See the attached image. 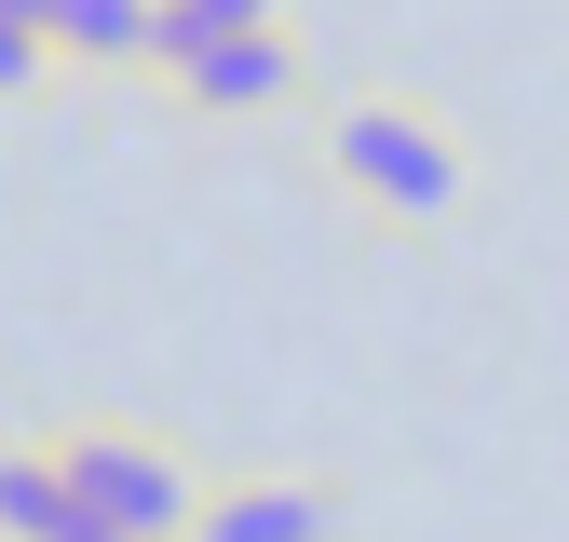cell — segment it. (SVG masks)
<instances>
[{
    "instance_id": "obj_1",
    "label": "cell",
    "mask_w": 569,
    "mask_h": 542,
    "mask_svg": "<svg viewBox=\"0 0 569 542\" xmlns=\"http://www.w3.org/2000/svg\"><path fill=\"white\" fill-rule=\"evenodd\" d=\"M326 163L367 203H393V218H448V203H461V150H448L435 122H407V109H339Z\"/></svg>"
},
{
    "instance_id": "obj_2",
    "label": "cell",
    "mask_w": 569,
    "mask_h": 542,
    "mask_svg": "<svg viewBox=\"0 0 569 542\" xmlns=\"http://www.w3.org/2000/svg\"><path fill=\"white\" fill-rule=\"evenodd\" d=\"M54 461H68V489L109 515V542H177V529H203V489H190L163 448H136V434H82V448H54Z\"/></svg>"
},
{
    "instance_id": "obj_4",
    "label": "cell",
    "mask_w": 569,
    "mask_h": 542,
    "mask_svg": "<svg viewBox=\"0 0 569 542\" xmlns=\"http://www.w3.org/2000/svg\"><path fill=\"white\" fill-rule=\"evenodd\" d=\"M0 542H109V515L68 489V461H0Z\"/></svg>"
},
{
    "instance_id": "obj_9",
    "label": "cell",
    "mask_w": 569,
    "mask_h": 542,
    "mask_svg": "<svg viewBox=\"0 0 569 542\" xmlns=\"http://www.w3.org/2000/svg\"><path fill=\"white\" fill-rule=\"evenodd\" d=\"M0 28H41L54 41V0H0Z\"/></svg>"
},
{
    "instance_id": "obj_7",
    "label": "cell",
    "mask_w": 569,
    "mask_h": 542,
    "mask_svg": "<svg viewBox=\"0 0 569 542\" xmlns=\"http://www.w3.org/2000/svg\"><path fill=\"white\" fill-rule=\"evenodd\" d=\"M54 54H82V68H150V0H54Z\"/></svg>"
},
{
    "instance_id": "obj_3",
    "label": "cell",
    "mask_w": 569,
    "mask_h": 542,
    "mask_svg": "<svg viewBox=\"0 0 569 542\" xmlns=\"http://www.w3.org/2000/svg\"><path fill=\"white\" fill-rule=\"evenodd\" d=\"M177 82H190V109H284V96H299V54H284V28H244L203 68H177Z\"/></svg>"
},
{
    "instance_id": "obj_6",
    "label": "cell",
    "mask_w": 569,
    "mask_h": 542,
    "mask_svg": "<svg viewBox=\"0 0 569 542\" xmlns=\"http://www.w3.org/2000/svg\"><path fill=\"white\" fill-rule=\"evenodd\" d=\"M244 28H271V0H150V68H203Z\"/></svg>"
},
{
    "instance_id": "obj_8",
    "label": "cell",
    "mask_w": 569,
    "mask_h": 542,
    "mask_svg": "<svg viewBox=\"0 0 569 542\" xmlns=\"http://www.w3.org/2000/svg\"><path fill=\"white\" fill-rule=\"evenodd\" d=\"M41 68H54V41H41V28H0V96H28Z\"/></svg>"
},
{
    "instance_id": "obj_5",
    "label": "cell",
    "mask_w": 569,
    "mask_h": 542,
    "mask_svg": "<svg viewBox=\"0 0 569 542\" xmlns=\"http://www.w3.org/2000/svg\"><path fill=\"white\" fill-rule=\"evenodd\" d=\"M326 489H218L203 502V542H326Z\"/></svg>"
}]
</instances>
